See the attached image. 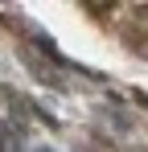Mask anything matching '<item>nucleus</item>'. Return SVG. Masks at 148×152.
I'll list each match as a JSON object with an SVG mask.
<instances>
[]
</instances>
